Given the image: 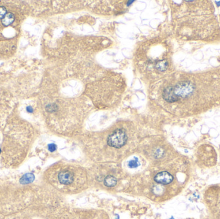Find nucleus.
Here are the masks:
<instances>
[{
  "label": "nucleus",
  "instance_id": "423d86ee",
  "mask_svg": "<svg viewBox=\"0 0 220 219\" xmlns=\"http://www.w3.org/2000/svg\"><path fill=\"white\" fill-rule=\"evenodd\" d=\"M34 179H35L34 175L29 173V174H26L25 175L23 176L20 179V182L22 184H27L32 182L34 181Z\"/></svg>",
  "mask_w": 220,
  "mask_h": 219
},
{
  "label": "nucleus",
  "instance_id": "9d476101",
  "mask_svg": "<svg viewBox=\"0 0 220 219\" xmlns=\"http://www.w3.org/2000/svg\"><path fill=\"white\" fill-rule=\"evenodd\" d=\"M7 14V11L5 7H0V20H3Z\"/></svg>",
  "mask_w": 220,
  "mask_h": 219
},
{
  "label": "nucleus",
  "instance_id": "f8f14e48",
  "mask_svg": "<svg viewBox=\"0 0 220 219\" xmlns=\"http://www.w3.org/2000/svg\"><path fill=\"white\" fill-rule=\"evenodd\" d=\"M48 150H50V152H53V151H55V150H56L57 147H56V145H55V144H50L48 145Z\"/></svg>",
  "mask_w": 220,
  "mask_h": 219
},
{
  "label": "nucleus",
  "instance_id": "ddd939ff",
  "mask_svg": "<svg viewBox=\"0 0 220 219\" xmlns=\"http://www.w3.org/2000/svg\"><path fill=\"white\" fill-rule=\"evenodd\" d=\"M26 110H27V111L29 112H32V111H33V109H32V108L30 106H29V107H27V108H26Z\"/></svg>",
  "mask_w": 220,
  "mask_h": 219
},
{
  "label": "nucleus",
  "instance_id": "7ed1b4c3",
  "mask_svg": "<svg viewBox=\"0 0 220 219\" xmlns=\"http://www.w3.org/2000/svg\"><path fill=\"white\" fill-rule=\"evenodd\" d=\"M59 182L63 185H69L74 181V173L69 170L61 171L58 174Z\"/></svg>",
  "mask_w": 220,
  "mask_h": 219
},
{
  "label": "nucleus",
  "instance_id": "f03ea898",
  "mask_svg": "<svg viewBox=\"0 0 220 219\" xmlns=\"http://www.w3.org/2000/svg\"><path fill=\"white\" fill-rule=\"evenodd\" d=\"M174 88V91L178 98H187L190 96L195 89L194 86L190 82H183Z\"/></svg>",
  "mask_w": 220,
  "mask_h": 219
},
{
  "label": "nucleus",
  "instance_id": "0eeeda50",
  "mask_svg": "<svg viewBox=\"0 0 220 219\" xmlns=\"http://www.w3.org/2000/svg\"><path fill=\"white\" fill-rule=\"evenodd\" d=\"M117 183V180L115 177L112 176H108L104 179V184L108 187L115 186Z\"/></svg>",
  "mask_w": 220,
  "mask_h": 219
},
{
  "label": "nucleus",
  "instance_id": "20e7f679",
  "mask_svg": "<svg viewBox=\"0 0 220 219\" xmlns=\"http://www.w3.org/2000/svg\"><path fill=\"white\" fill-rule=\"evenodd\" d=\"M154 179L158 183L162 184H168L173 181V177L167 172H162L156 175Z\"/></svg>",
  "mask_w": 220,
  "mask_h": 219
},
{
  "label": "nucleus",
  "instance_id": "9b49d317",
  "mask_svg": "<svg viewBox=\"0 0 220 219\" xmlns=\"http://www.w3.org/2000/svg\"><path fill=\"white\" fill-rule=\"evenodd\" d=\"M128 165H129V166L131 167V168H135L136 166H138L139 163H138V161H137L132 160V161H130L129 162V164H128Z\"/></svg>",
  "mask_w": 220,
  "mask_h": 219
},
{
  "label": "nucleus",
  "instance_id": "4468645a",
  "mask_svg": "<svg viewBox=\"0 0 220 219\" xmlns=\"http://www.w3.org/2000/svg\"><path fill=\"white\" fill-rule=\"evenodd\" d=\"M216 4L218 6H220V1L219 2H216Z\"/></svg>",
  "mask_w": 220,
  "mask_h": 219
},
{
  "label": "nucleus",
  "instance_id": "2eb2a0df",
  "mask_svg": "<svg viewBox=\"0 0 220 219\" xmlns=\"http://www.w3.org/2000/svg\"><path fill=\"white\" fill-rule=\"evenodd\" d=\"M0 152H1V149H0Z\"/></svg>",
  "mask_w": 220,
  "mask_h": 219
},
{
  "label": "nucleus",
  "instance_id": "f257e3e1",
  "mask_svg": "<svg viewBox=\"0 0 220 219\" xmlns=\"http://www.w3.org/2000/svg\"><path fill=\"white\" fill-rule=\"evenodd\" d=\"M127 137L124 129H117L109 136L108 144L112 147L119 148L126 143Z\"/></svg>",
  "mask_w": 220,
  "mask_h": 219
},
{
  "label": "nucleus",
  "instance_id": "1a4fd4ad",
  "mask_svg": "<svg viewBox=\"0 0 220 219\" xmlns=\"http://www.w3.org/2000/svg\"><path fill=\"white\" fill-rule=\"evenodd\" d=\"M168 67V62L166 60L158 61L156 64V69L159 71H164L167 70Z\"/></svg>",
  "mask_w": 220,
  "mask_h": 219
},
{
  "label": "nucleus",
  "instance_id": "6e6552de",
  "mask_svg": "<svg viewBox=\"0 0 220 219\" xmlns=\"http://www.w3.org/2000/svg\"><path fill=\"white\" fill-rule=\"evenodd\" d=\"M15 17L12 13H7V14L5 16L3 19L2 20V23L4 26H8L11 25L12 22L14 21Z\"/></svg>",
  "mask_w": 220,
  "mask_h": 219
},
{
  "label": "nucleus",
  "instance_id": "39448f33",
  "mask_svg": "<svg viewBox=\"0 0 220 219\" xmlns=\"http://www.w3.org/2000/svg\"><path fill=\"white\" fill-rule=\"evenodd\" d=\"M162 95L163 99L168 102H175L179 100L175 93L173 87H167L163 91Z\"/></svg>",
  "mask_w": 220,
  "mask_h": 219
}]
</instances>
